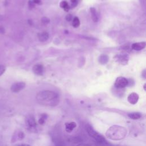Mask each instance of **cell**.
<instances>
[{
	"instance_id": "obj_16",
	"label": "cell",
	"mask_w": 146,
	"mask_h": 146,
	"mask_svg": "<svg viewBox=\"0 0 146 146\" xmlns=\"http://www.w3.org/2000/svg\"><path fill=\"white\" fill-rule=\"evenodd\" d=\"M47 117H48V115L46 113H42L40 115V117L39 118L38 123L41 125L44 124L45 123V121H46V119H47Z\"/></svg>"
},
{
	"instance_id": "obj_13",
	"label": "cell",
	"mask_w": 146,
	"mask_h": 146,
	"mask_svg": "<svg viewBox=\"0 0 146 146\" xmlns=\"http://www.w3.org/2000/svg\"><path fill=\"white\" fill-rule=\"evenodd\" d=\"M128 116L133 120H137V119H139L141 116V115L140 113L139 112H131V113H128L127 114Z\"/></svg>"
},
{
	"instance_id": "obj_9",
	"label": "cell",
	"mask_w": 146,
	"mask_h": 146,
	"mask_svg": "<svg viewBox=\"0 0 146 146\" xmlns=\"http://www.w3.org/2000/svg\"><path fill=\"white\" fill-rule=\"evenodd\" d=\"M116 59L119 63H120L123 65H125L128 63V58L127 55L123 54V55H117V57H116Z\"/></svg>"
},
{
	"instance_id": "obj_27",
	"label": "cell",
	"mask_w": 146,
	"mask_h": 146,
	"mask_svg": "<svg viewBox=\"0 0 146 146\" xmlns=\"http://www.w3.org/2000/svg\"><path fill=\"white\" fill-rule=\"evenodd\" d=\"M77 146H90V145H88V144H82V143H81V144H78Z\"/></svg>"
},
{
	"instance_id": "obj_4",
	"label": "cell",
	"mask_w": 146,
	"mask_h": 146,
	"mask_svg": "<svg viewBox=\"0 0 146 146\" xmlns=\"http://www.w3.org/2000/svg\"><path fill=\"white\" fill-rule=\"evenodd\" d=\"M26 123L27 127L29 131H35L36 128V122L33 116L29 115L26 117Z\"/></svg>"
},
{
	"instance_id": "obj_24",
	"label": "cell",
	"mask_w": 146,
	"mask_h": 146,
	"mask_svg": "<svg viewBox=\"0 0 146 146\" xmlns=\"http://www.w3.org/2000/svg\"><path fill=\"white\" fill-rule=\"evenodd\" d=\"M72 19H73V17H72V15L71 14H67L66 17V19L67 21H71L72 20Z\"/></svg>"
},
{
	"instance_id": "obj_12",
	"label": "cell",
	"mask_w": 146,
	"mask_h": 146,
	"mask_svg": "<svg viewBox=\"0 0 146 146\" xmlns=\"http://www.w3.org/2000/svg\"><path fill=\"white\" fill-rule=\"evenodd\" d=\"M38 37L40 42H45L48 39L49 35L47 32H42L38 34Z\"/></svg>"
},
{
	"instance_id": "obj_19",
	"label": "cell",
	"mask_w": 146,
	"mask_h": 146,
	"mask_svg": "<svg viewBox=\"0 0 146 146\" xmlns=\"http://www.w3.org/2000/svg\"><path fill=\"white\" fill-rule=\"evenodd\" d=\"M24 136H25V135H24L23 132H19L16 135V139H15V140H22V139H23L24 138Z\"/></svg>"
},
{
	"instance_id": "obj_14",
	"label": "cell",
	"mask_w": 146,
	"mask_h": 146,
	"mask_svg": "<svg viewBox=\"0 0 146 146\" xmlns=\"http://www.w3.org/2000/svg\"><path fill=\"white\" fill-rule=\"evenodd\" d=\"M90 13L91 14V18L94 22H96L98 21V16L96 11V9L94 7L90 8Z\"/></svg>"
},
{
	"instance_id": "obj_18",
	"label": "cell",
	"mask_w": 146,
	"mask_h": 146,
	"mask_svg": "<svg viewBox=\"0 0 146 146\" xmlns=\"http://www.w3.org/2000/svg\"><path fill=\"white\" fill-rule=\"evenodd\" d=\"M72 26L75 28H77L80 25V21H79V19L77 17H74L73 19H72Z\"/></svg>"
},
{
	"instance_id": "obj_28",
	"label": "cell",
	"mask_w": 146,
	"mask_h": 146,
	"mask_svg": "<svg viewBox=\"0 0 146 146\" xmlns=\"http://www.w3.org/2000/svg\"><path fill=\"white\" fill-rule=\"evenodd\" d=\"M18 146H31V145L29 144H21Z\"/></svg>"
},
{
	"instance_id": "obj_22",
	"label": "cell",
	"mask_w": 146,
	"mask_h": 146,
	"mask_svg": "<svg viewBox=\"0 0 146 146\" xmlns=\"http://www.w3.org/2000/svg\"><path fill=\"white\" fill-rule=\"evenodd\" d=\"M5 71V67L4 66L0 64V76L2 75Z\"/></svg>"
},
{
	"instance_id": "obj_2",
	"label": "cell",
	"mask_w": 146,
	"mask_h": 146,
	"mask_svg": "<svg viewBox=\"0 0 146 146\" xmlns=\"http://www.w3.org/2000/svg\"><path fill=\"white\" fill-rule=\"evenodd\" d=\"M127 133V129L123 126L114 125L106 131V136L112 140H120L124 139Z\"/></svg>"
},
{
	"instance_id": "obj_26",
	"label": "cell",
	"mask_w": 146,
	"mask_h": 146,
	"mask_svg": "<svg viewBox=\"0 0 146 146\" xmlns=\"http://www.w3.org/2000/svg\"><path fill=\"white\" fill-rule=\"evenodd\" d=\"M56 146H64V144L62 142L59 141V142H58V143H56Z\"/></svg>"
},
{
	"instance_id": "obj_23",
	"label": "cell",
	"mask_w": 146,
	"mask_h": 146,
	"mask_svg": "<svg viewBox=\"0 0 146 146\" xmlns=\"http://www.w3.org/2000/svg\"><path fill=\"white\" fill-rule=\"evenodd\" d=\"M35 4L33 2V1L32 0H30L29 1V6L30 8H31V9L34 8L35 7Z\"/></svg>"
},
{
	"instance_id": "obj_1",
	"label": "cell",
	"mask_w": 146,
	"mask_h": 146,
	"mask_svg": "<svg viewBox=\"0 0 146 146\" xmlns=\"http://www.w3.org/2000/svg\"><path fill=\"white\" fill-rule=\"evenodd\" d=\"M36 99L40 104L47 106H55L59 101L58 94L49 90L39 92L36 95Z\"/></svg>"
},
{
	"instance_id": "obj_10",
	"label": "cell",
	"mask_w": 146,
	"mask_h": 146,
	"mask_svg": "<svg viewBox=\"0 0 146 146\" xmlns=\"http://www.w3.org/2000/svg\"><path fill=\"white\" fill-rule=\"evenodd\" d=\"M146 43L145 42L134 43L132 44V48L135 50H141L145 47Z\"/></svg>"
},
{
	"instance_id": "obj_25",
	"label": "cell",
	"mask_w": 146,
	"mask_h": 146,
	"mask_svg": "<svg viewBox=\"0 0 146 146\" xmlns=\"http://www.w3.org/2000/svg\"><path fill=\"white\" fill-rule=\"evenodd\" d=\"M33 1V2L35 4H37V5H41L42 4V1L41 0H32Z\"/></svg>"
},
{
	"instance_id": "obj_5",
	"label": "cell",
	"mask_w": 146,
	"mask_h": 146,
	"mask_svg": "<svg viewBox=\"0 0 146 146\" xmlns=\"http://www.w3.org/2000/svg\"><path fill=\"white\" fill-rule=\"evenodd\" d=\"M114 85L117 88H123L128 85V80L124 77L119 76L116 78Z\"/></svg>"
},
{
	"instance_id": "obj_21",
	"label": "cell",
	"mask_w": 146,
	"mask_h": 146,
	"mask_svg": "<svg viewBox=\"0 0 146 146\" xmlns=\"http://www.w3.org/2000/svg\"><path fill=\"white\" fill-rule=\"evenodd\" d=\"M71 7H75L77 6L78 1V0H71Z\"/></svg>"
},
{
	"instance_id": "obj_20",
	"label": "cell",
	"mask_w": 146,
	"mask_h": 146,
	"mask_svg": "<svg viewBox=\"0 0 146 146\" xmlns=\"http://www.w3.org/2000/svg\"><path fill=\"white\" fill-rule=\"evenodd\" d=\"M41 21H42V22L43 23L46 24V25L47 24V23H48L50 22V19H49L47 17H43V18H42Z\"/></svg>"
},
{
	"instance_id": "obj_15",
	"label": "cell",
	"mask_w": 146,
	"mask_h": 146,
	"mask_svg": "<svg viewBox=\"0 0 146 146\" xmlns=\"http://www.w3.org/2000/svg\"><path fill=\"white\" fill-rule=\"evenodd\" d=\"M108 59H109L108 56L107 55L103 54L99 56V62H100V63H101L102 64H104L108 62Z\"/></svg>"
},
{
	"instance_id": "obj_11",
	"label": "cell",
	"mask_w": 146,
	"mask_h": 146,
	"mask_svg": "<svg viewBox=\"0 0 146 146\" xmlns=\"http://www.w3.org/2000/svg\"><path fill=\"white\" fill-rule=\"evenodd\" d=\"M76 127V124L74 121H71L69 123H65V129L67 132H72Z\"/></svg>"
},
{
	"instance_id": "obj_7",
	"label": "cell",
	"mask_w": 146,
	"mask_h": 146,
	"mask_svg": "<svg viewBox=\"0 0 146 146\" xmlns=\"http://www.w3.org/2000/svg\"><path fill=\"white\" fill-rule=\"evenodd\" d=\"M139 98V95L137 93L132 92L128 95L127 98V100L128 102L131 104H135L138 102Z\"/></svg>"
},
{
	"instance_id": "obj_3",
	"label": "cell",
	"mask_w": 146,
	"mask_h": 146,
	"mask_svg": "<svg viewBox=\"0 0 146 146\" xmlns=\"http://www.w3.org/2000/svg\"><path fill=\"white\" fill-rule=\"evenodd\" d=\"M86 130L89 136L93 138L95 141H96L99 144L104 145H107L108 144L104 136L99 133L98 132H96L91 126L87 125L86 127Z\"/></svg>"
},
{
	"instance_id": "obj_8",
	"label": "cell",
	"mask_w": 146,
	"mask_h": 146,
	"mask_svg": "<svg viewBox=\"0 0 146 146\" xmlns=\"http://www.w3.org/2000/svg\"><path fill=\"white\" fill-rule=\"evenodd\" d=\"M33 71L35 75H42L44 72L43 66L40 64H35L33 67Z\"/></svg>"
},
{
	"instance_id": "obj_6",
	"label": "cell",
	"mask_w": 146,
	"mask_h": 146,
	"mask_svg": "<svg viewBox=\"0 0 146 146\" xmlns=\"http://www.w3.org/2000/svg\"><path fill=\"white\" fill-rule=\"evenodd\" d=\"M25 85L24 82H17L14 83L11 87V90L13 92H18L25 88Z\"/></svg>"
},
{
	"instance_id": "obj_17",
	"label": "cell",
	"mask_w": 146,
	"mask_h": 146,
	"mask_svg": "<svg viewBox=\"0 0 146 146\" xmlns=\"http://www.w3.org/2000/svg\"><path fill=\"white\" fill-rule=\"evenodd\" d=\"M60 6L61 8L64 9L66 11H68L70 9V6L68 5V3L67 2L65 1H63L60 3Z\"/></svg>"
}]
</instances>
